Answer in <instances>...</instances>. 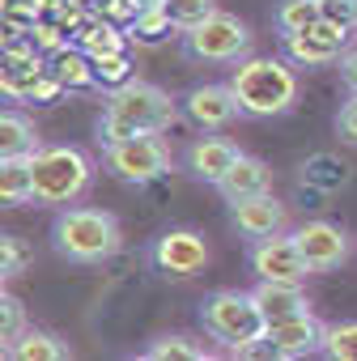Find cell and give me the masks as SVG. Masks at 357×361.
Instances as JSON below:
<instances>
[{
    "label": "cell",
    "mask_w": 357,
    "mask_h": 361,
    "mask_svg": "<svg viewBox=\"0 0 357 361\" xmlns=\"http://www.w3.org/2000/svg\"><path fill=\"white\" fill-rule=\"evenodd\" d=\"M200 323L205 331L234 357L238 348L264 340V314L255 306L251 293H238V289H217L200 302Z\"/></svg>",
    "instance_id": "5"
},
{
    "label": "cell",
    "mask_w": 357,
    "mask_h": 361,
    "mask_svg": "<svg viewBox=\"0 0 357 361\" xmlns=\"http://www.w3.org/2000/svg\"><path fill=\"white\" fill-rule=\"evenodd\" d=\"M140 357H145V361H209L213 348H205V344L192 340V336H157Z\"/></svg>",
    "instance_id": "21"
},
{
    "label": "cell",
    "mask_w": 357,
    "mask_h": 361,
    "mask_svg": "<svg viewBox=\"0 0 357 361\" xmlns=\"http://www.w3.org/2000/svg\"><path fill=\"white\" fill-rule=\"evenodd\" d=\"M9 357H13V361H64V357H73V348H68L56 331L26 327V331L9 344Z\"/></svg>",
    "instance_id": "19"
},
{
    "label": "cell",
    "mask_w": 357,
    "mask_h": 361,
    "mask_svg": "<svg viewBox=\"0 0 357 361\" xmlns=\"http://www.w3.org/2000/svg\"><path fill=\"white\" fill-rule=\"evenodd\" d=\"M217 192H222V200H247V196H260V192H272V170H268V161H260V157H251V153H238V161L213 183Z\"/></svg>",
    "instance_id": "15"
},
{
    "label": "cell",
    "mask_w": 357,
    "mask_h": 361,
    "mask_svg": "<svg viewBox=\"0 0 357 361\" xmlns=\"http://www.w3.org/2000/svg\"><path fill=\"white\" fill-rule=\"evenodd\" d=\"M336 132H340L344 145H357V94H349V102L340 106V115H336Z\"/></svg>",
    "instance_id": "32"
},
{
    "label": "cell",
    "mask_w": 357,
    "mask_h": 361,
    "mask_svg": "<svg viewBox=\"0 0 357 361\" xmlns=\"http://www.w3.org/2000/svg\"><path fill=\"white\" fill-rule=\"evenodd\" d=\"M43 149L39 140V128L30 115L22 111H0V161H9V157H35Z\"/></svg>",
    "instance_id": "18"
},
{
    "label": "cell",
    "mask_w": 357,
    "mask_h": 361,
    "mask_svg": "<svg viewBox=\"0 0 357 361\" xmlns=\"http://www.w3.org/2000/svg\"><path fill=\"white\" fill-rule=\"evenodd\" d=\"M30 166H35V204L64 209L81 200L94 183V161L77 145H43L30 157Z\"/></svg>",
    "instance_id": "4"
},
{
    "label": "cell",
    "mask_w": 357,
    "mask_h": 361,
    "mask_svg": "<svg viewBox=\"0 0 357 361\" xmlns=\"http://www.w3.org/2000/svg\"><path fill=\"white\" fill-rule=\"evenodd\" d=\"M149 5H153V0H111V5H107V22H132Z\"/></svg>",
    "instance_id": "33"
},
{
    "label": "cell",
    "mask_w": 357,
    "mask_h": 361,
    "mask_svg": "<svg viewBox=\"0 0 357 361\" xmlns=\"http://www.w3.org/2000/svg\"><path fill=\"white\" fill-rule=\"evenodd\" d=\"M319 18H323L319 0H281L277 13H272V22H277V35H281V39L302 35V30H306V26H315Z\"/></svg>",
    "instance_id": "22"
},
{
    "label": "cell",
    "mask_w": 357,
    "mask_h": 361,
    "mask_svg": "<svg viewBox=\"0 0 357 361\" xmlns=\"http://www.w3.org/2000/svg\"><path fill=\"white\" fill-rule=\"evenodd\" d=\"M30 200H35V166H30V157L0 161V209L30 204Z\"/></svg>",
    "instance_id": "20"
},
{
    "label": "cell",
    "mask_w": 357,
    "mask_h": 361,
    "mask_svg": "<svg viewBox=\"0 0 357 361\" xmlns=\"http://www.w3.org/2000/svg\"><path fill=\"white\" fill-rule=\"evenodd\" d=\"M52 247L68 264H102L123 247V230H119L115 213H107V209L64 204L52 221Z\"/></svg>",
    "instance_id": "2"
},
{
    "label": "cell",
    "mask_w": 357,
    "mask_h": 361,
    "mask_svg": "<svg viewBox=\"0 0 357 361\" xmlns=\"http://www.w3.org/2000/svg\"><path fill=\"white\" fill-rule=\"evenodd\" d=\"M251 272L255 276H272V281H306L310 268L294 247V234H272V238H255L251 243Z\"/></svg>",
    "instance_id": "13"
},
{
    "label": "cell",
    "mask_w": 357,
    "mask_h": 361,
    "mask_svg": "<svg viewBox=\"0 0 357 361\" xmlns=\"http://www.w3.org/2000/svg\"><path fill=\"white\" fill-rule=\"evenodd\" d=\"M319 9L327 22L344 26V30H357V0H319Z\"/></svg>",
    "instance_id": "31"
},
{
    "label": "cell",
    "mask_w": 357,
    "mask_h": 361,
    "mask_svg": "<svg viewBox=\"0 0 357 361\" xmlns=\"http://www.w3.org/2000/svg\"><path fill=\"white\" fill-rule=\"evenodd\" d=\"M319 353L332 361H357V323H323Z\"/></svg>",
    "instance_id": "25"
},
{
    "label": "cell",
    "mask_w": 357,
    "mask_h": 361,
    "mask_svg": "<svg viewBox=\"0 0 357 361\" xmlns=\"http://www.w3.org/2000/svg\"><path fill=\"white\" fill-rule=\"evenodd\" d=\"M157 9L174 22V30H188L217 9V0H157Z\"/></svg>",
    "instance_id": "27"
},
{
    "label": "cell",
    "mask_w": 357,
    "mask_h": 361,
    "mask_svg": "<svg viewBox=\"0 0 357 361\" xmlns=\"http://www.w3.org/2000/svg\"><path fill=\"white\" fill-rule=\"evenodd\" d=\"M102 166L123 183H153L170 174V145L162 140V132H136L128 140L102 145Z\"/></svg>",
    "instance_id": "7"
},
{
    "label": "cell",
    "mask_w": 357,
    "mask_h": 361,
    "mask_svg": "<svg viewBox=\"0 0 357 361\" xmlns=\"http://www.w3.org/2000/svg\"><path fill=\"white\" fill-rule=\"evenodd\" d=\"M178 111L183 106H178L166 90L128 77L123 85L111 90V98H107V106L98 115V140L111 145V140H128L136 132H166L178 119Z\"/></svg>",
    "instance_id": "1"
},
{
    "label": "cell",
    "mask_w": 357,
    "mask_h": 361,
    "mask_svg": "<svg viewBox=\"0 0 357 361\" xmlns=\"http://www.w3.org/2000/svg\"><path fill=\"white\" fill-rule=\"evenodd\" d=\"M52 73L64 81V90H90V85H98L94 60H90V56H81V51H64V47H60V56H56V68H52Z\"/></svg>",
    "instance_id": "23"
},
{
    "label": "cell",
    "mask_w": 357,
    "mask_h": 361,
    "mask_svg": "<svg viewBox=\"0 0 357 361\" xmlns=\"http://www.w3.org/2000/svg\"><path fill=\"white\" fill-rule=\"evenodd\" d=\"M77 43L81 51L94 60V56H111V51H123V35L115 30V22H102V26H85L77 30Z\"/></svg>",
    "instance_id": "28"
},
{
    "label": "cell",
    "mask_w": 357,
    "mask_h": 361,
    "mask_svg": "<svg viewBox=\"0 0 357 361\" xmlns=\"http://www.w3.org/2000/svg\"><path fill=\"white\" fill-rule=\"evenodd\" d=\"M340 77H344V85L357 94V47H344V51H340Z\"/></svg>",
    "instance_id": "34"
},
{
    "label": "cell",
    "mask_w": 357,
    "mask_h": 361,
    "mask_svg": "<svg viewBox=\"0 0 357 361\" xmlns=\"http://www.w3.org/2000/svg\"><path fill=\"white\" fill-rule=\"evenodd\" d=\"M26 327H30V323H26V306H22L13 293L0 289V357H9V344H13Z\"/></svg>",
    "instance_id": "26"
},
{
    "label": "cell",
    "mask_w": 357,
    "mask_h": 361,
    "mask_svg": "<svg viewBox=\"0 0 357 361\" xmlns=\"http://www.w3.org/2000/svg\"><path fill=\"white\" fill-rule=\"evenodd\" d=\"M238 145L230 140V136H200V140H192V149H188V170L196 174V178H205V183H217V178L238 161Z\"/></svg>",
    "instance_id": "17"
},
{
    "label": "cell",
    "mask_w": 357,
    "mask_h": 361,
    "mask_svg": "<svg viewBox=\"0 0 357 361\" xmlns=\"http://www.w3.org/2000/svg\"><path fill=\"white\" fill-rule=\"evenodd\" d=\"M294 247H298V255L306 259L310 272H332L353 251L349 234L340 226H332V221H306V226H298L294 230Z\"/></svg>",
    "instance_id": "9"
},
{
    "label": "cell",
    "mask_w": 357,
    "mask_h": 361,
    "mask_svg": "<svg viewBox=\"0 0 357 361\" xmlns=\"http://www.w3.org/2000/svg\"><path fill=\"white\" fill-rule=\"evenodd\" d=\"M264 344H268L272 357H285V361L310 357V353H319V344H323V323H319L310 310L289 314V319H272V323H264Z\"/></svg>",
    "instance_id": "11"
},
{
    "label": "cell",
    "mask_w": 357,
    "mask_h": 361,
    "mask_svg": "<svg viewBox=\"0 0 357 361\" xmlns=\"http://www.w3.org/2000/svg\"><path fill=\"white\" fill-rule=\"evenodd\" d=\"M230 221H234V230H238L247 243H255V238L285 234V226H289V213H285V204H281L272 192H260V196L234 200V204H230Z\"/></svg>",
    "instance_id": "12"
},
{
    "label": "cell",
    "mask_w": 357,
    "mask_h": 361,
    "mask_svg": "<svg viewBox=\"0 0 357 361\" xmlns=\"http://www.w3.org/2000/svg\"><path fill=\"white\" fill-rule=\"evenodd\" d=\"M132 64H128V56L123 51H111V56H94V73H98V81H107V85H123L132 73H128Z\"/></svg>",
    "instance_id": "30"
},
{
    "label": "cell",
    "mask_w": 357,
    "mask_h": 361,
    "mask_svg": "<svg viewBox=\"0 0 357 361\" xmlns=\"http://www.w3.org/2000/svg\"><path fill=\"white\" fill-rule=\"evenodd\" d=\"M149 259L162 276H174V281H188L196 272H205L209 264V243L205 234L196 230H166L157 234V243L149 247Z\"/></svg>",
    "instance_id": "8"
},
{
    "label": "cell",
    "mask_w": 357,
    "mask_h": 361,
    "mask_svg": "<svg viewBox=\"0 0 357 361\" xmlns=\"http://www.w3.org/2000/svg\"><path fill=\"white\" fill-rule=\"evenodd\" d=\"M226 85L238 102V115H255V119L285 115L298 102V73L285 60H264V56L243 60Z\"/></svg>",
    "instance_id": "3"
},
{
    "label": "cell",
    "mask_w": 357,
    "mask_h": 361,
    "mask_svg": "<svg viewBox=\"0 0 357 361\" xmlns=\"http://www.w3.org/2000/svg\"><path fill=\"white\" fill-rule=\"evenodd\" d=\"M178 106H183V115L205 132H222L238 115V102H234L230 85H196V90H188V98Z\"/></svg>",
    "instance_id": "14"
},
{
    "label": "cell",
    "mask_w": 357,
    "mask_h": 361,
    "mask_svg": "<svg viewBox=\"0 0 357 361\" xmlns=\"http://www.w3.org/2000/svg\"><path fill=\"white\" fill-rule=\"evenodd\" d=\"M26 264H30V247H26V238H18V234H0V276H18V272H26Z\"/></svg>",
    "instance_id": "29"
},
{
    "label": "cell",
    "mask_w": 357,
    "mask_h": 361,
    "mask_svg": "<svg viewBox=\"0 0 357 361\" xmlns=\"http://www.w3.org/2000/svg\"><path fill=\"white\" fill-rule=\"evenodd\" d=\"M0 289H5V276H0Z\"/></svg>",
    "instance_id": "35"
},
{
    "label": "cell",
    "mask_w": 357,
    "mask_h": 361,
    "mask_svg": "<svg viewBox=\"0 0 357 361\" xmlns=\"http://www.w3.org/2000/svg\"><path fill=\"white\" fill-rule=\"evenodd\" d=\"M251 298H255L264 323L310 310V302H306V293H302V281H272V276H260V285L251 289Z\"/></svg>",
    "instance_id": "16"
},
{
    "label": "cell",
    "mask_w": 357,
    "mask_h": 361,
    "mask_svg": "<svg viewBox=\"0 0 357 361\" xmlns=\"http://www.w3.org/2000/svg\"><path fill=\"white\" fill-rule=\"evenodd\" d=\"M170 35H174V22L157 9V0L128 22V39H136V43H162V39H170Z\"/></svg>",
    "instance_id": "24"
},
{
    "label": "cell",
    "mask_w": 357,
    "mask_h": 361,
    "mask_svg": "<svg viewBox=\"0 0 357 361\" xmlns=\"http://www.w3.org/2000/svg\"><path fill=\"white\" fill-rule=\"evenodd\" d=\"M178 39H183V56L188 60H200V64H234L251 47L247 22L234 18V13H226V9H213L205 22L188 26Z\"/></svg>",
    "instance_id": "6"
},
{
    "label": "cell",
    "mask_w": 357,
    "mask_h": 361,
    "mask_svg": "<svg viewBox=\"0 0 357 361\" xmlns=\"http://www.w3.org/2000/svg\"><path fill=\"white\" fill-rule=\"evenodd\" d=\"M349 35H353V30H344V26L327 22V18H319V22L306 26L302 35H289V39H285V56H289L294 64H302V68L332 64V60H340V51L349 47Z\"/></svg>",
    "instance_id": "10"
}]
</instances>
